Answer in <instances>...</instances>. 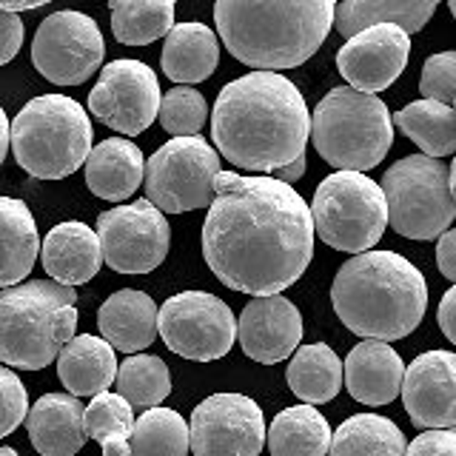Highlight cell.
<instances>
[{
    "instance_id": "1",
    "label": "cell",
    "mask_w": 456,
    "mask_h": 456,
    "mask_svg": "<svg viewBox=\"0 0 456 456\" xmlns=\"http://www.w3.org/2000/svg\"><path fill=\"white\" fill-rule=\"evenodd\" d=\"M203 256L228 289L274 297L305 274L314 256L311 208L289 183L220 171L203 223Z\"/></svg>"
},
{
    "instance_id": "2",
    "label": "cell",
    "mask_w": 456,
    "mask_h": 456,
    "mask_svg": "<svg viewBox=\"0 0 456 456\" xmlns=\"http://www.w3.org/2000/svg\"><path fill=\"white\" fill-rule=\"evenodd\" d=\"M211 137L225 160L254 175H274L305 157L311 114L297 86L277 71H251L220 92Z\"/></svg>"
},
{
    "instance_id": "3",
    "label": "cell",
    "mask_w": 456,
    "mask_h": 456,
    "mask_svg": "<svg viewBox=\"0 0 456 456\" xmlns=\"http://www.w3.org/2000/svg\"><path fill=\"white\" fill-rule=\"evenodd\" d=\"M331 303L342 325L362 339L408 337L425 317L428 285L419 268L394 251L356 254L337 271Z\"/></svg>"
},
{
    "instance_id": "4",
    "label": "cell",
    "mask_w": 456,
    "mask_h": 456,
    "mask_svg": "<svg viewBox=\"0 0 456 456\" xmlns=\"http://www.w3.org/2000/svg\"><path fill=\"white\" fill-rule=\"evenodd\" d=\"M217 32L240 63L274 71L294 69L322 46L334 26L331 0H220L214 4Z\"/></svg>"
},
{
    "instance_id": "5",
    "label": "cell",
    "mask_w": 456,
    "mask_h": 456,
    "mask_svg": "<svg viewBox=\"0 0 456 456\" xmlns=\"http://www.w3.org/2000/svg\"><path fill=\"white\" fill-rule=\"evenodd\" d=\"M77 328V294L54 280L0 291V362L40 370L61 356Z\"/></svg>"
},
{
    "instance_id": "6",
    "label": "cell",
    "mask_w": 456,
    "mask_h": 456,
    "mask_svg": "<svg viewBox=\"0 0 456 456\" xmlns=\"http://www.w3.org/2000/svg\"><path fill=\"white\" fill-rule=\"evenodd\" d=\"M92 120L77 100L43 94L28 100L9 128V146L23 171L37 180H63L92 154Z\"/></svg>"
},
{
    "instance_id": "7",
    "label": "cell",
    "mask_w": 456,
    "mask_h": 456,
    "mask_svg": "<svg viewBox=\"0 0 456 456\" xmlns=\"http://www.w3.org/2000/svg\"><path fill=\"white\" fill-rule=\"evenodd\" d=\"M311 140L325 163L362 175L385 160L394 142V120L377 94L339 86L314 109Z\"/></svg>"
},
{
    "instance_id": "8",
    "label": "cell",
    "mask_w": 456,
    "mask_h": 456,
    "mask_svg": "<svg viewBox=\"0 0 456 456\" xmlns=\"http://www.w3.org/2000/svg\"><path fill=\"white\" fill-rule=\"evenodd\" d=\"M314 234L337 251L365 254L374 248L388 225V206L379 183L360 171H337L314 191Z\"/></svg>"
},
{
    "instance_id": "9",
    "label": "cell",
    "mask_w": 456,
    "mask_h": 456,
    "mask_svg": "<svg viewBox=\"0 0 456 456\" xmlns=\"http://www.w3.org/2000/svg\"><path fill=\"white\" fill-rule=\"evenodd\" d=\"M388 223L408 240L442 237L456 220V200L451 194L448 166L425 154L396 160L382 177Z\"/></svg>"
},
{
    "instance_id": "10",
    "label": "cell",
    "mask_w": 456,
    "mask_h": 456,
    "mask_svg": "<svg viewBox=\"0 0 456 456\" xmlns=\"http://www.w3.org/2000/svg\"><path fill=\"white\" fill-rule=\"evenodd\" d=\"M220 154L203 137H175L146 160V197L157 211L183 214L214 203Z\"/></svg>"
},
{
    "instance_id": "11",
    "label": "cell",
    "mask_w": 456,
    "mask_h": 456,
    "mask_svg": "<svg viewBox=\"0 0 456 456\" xmlns=\"http://www.w3.org/2000/svg\"><path fill=\"white\" fill-rule=\"evenodd\" d=\"M157 334L177 356L194 362L220 360L234 346L237 322L220 297L206 291H183L157 311Z\"/></svg>"
},
{
    "instance_id": "12",
    "label": "cell",
    "mask_w": 456,
    "mask_h": 456,
    "mask_svg": "<svg viewBox=\"0 0 456 456\" xmlns=\"http://www.w3.org/2000/svg\"><path fill=\"white\" fill-rule=\"evenodd\" d=\"M106 43L97 23L83 12H54L37 26L32 63L54 86H80L103 63Z\"/></svg>"
},
{
    "instance_id": "13",
    "label": "cell",
    "mask_w": 456,
    "mask_h": 456,
    "mask_svg": "<svg viewBox=\"0 0 456 456\" xmlns=\"http://www.w3.org/2000/svg\"><path fill=\"white\" fill-rule=\"evenodd\" d=\"M97 240L106 265L118 274H149L166 260L171 232L163 211L137 200L100 214Z\"/></svg>"
},
{
    "instance_id": "14",
    "label": "cell",
    "mask_w": 456,
    "mask_h": 456,
    "mask_svg": "<svg viewBox=\"0 0 456 456\" xmlns=\"http://www.w3.org/2000/svg\"><path fill=\"white\" fill-rule=\"evenodd\" d=\"M194 456H260L265 419L260 405L242 394H214L203 399L189 425Z\"/></svg>"
},
{
    "instance_id": "15",
    "label": "cell",
    "mask_w": 456,
    "mask_h": 456,
    "mask_svg": "<svg viewBox=\"0 0 456 456\" xmlns=\"http://www.w3.org/2000/svg\"><path fill=\"white\" fill-rule=\"evenodd\" d=\"M160 100V83L146 63L114 61L89 92V111L114 132L134 137L157 120Z\"/></svg>"
},
{
    "instance_id": "16",
    "label": "cell",
    "mask_w": 456,
    "mask_h": 456,
    "mask_svg": "<svg viewBox=\"0 0 456 456\" xmlns=\"http://www.w3.org/2000/svg\"><path fill=\"white\" fill-rule=\"evenodd\" d=\"M411 54V37L396 26H370L365 32L348 37L337 54L339 75L351 89L374 94L403 75Z\"/></svg>"
},
{
    "instance_id": "17",
    "label": "cell",
    "mask_w": 456,
    "mask_h": 456,
    "mask_svg": "<svg viewBox=\"0 0 456 456\" xmlns=\"http://www.w3.org/2000/svg\"><path fill=\"white\" fill-rule=\"evenodd\" d=\"M405 411L413 425L428 431L456 428V354L425 351L405 368Z\"/></svg>"
},
{
    "instance_id": "18",
    "label": "cell",
    "mask_w": 456,
    "mask_h": 456,
    "mask_svg": "<svg viewBox=\"0 0 456 456\" xmlns=\"http://www.w3.org/2000/svg\"><path fill=\"white\" fill-rule=\"evenodd\" d=\"M240 346L254 362L274 365L289 360L303 339V317L285 297H256L237 320Z\"/></svg>"
},
{
    "instance_id": "19",
    "label": "cell",
    "mask_w": 456,
    "mask_h": 456,
    "mask_svg": "<svg viewBox=\"0 0 456 456\" xmlns=\"http://www.w3.org/2000/svg\"><path fill=\"white\" fill-rule=\"evenodd\" d=\"M348 394L362 405H388L403 391L405 362L388 342L365 339L342 365Z\"/></svg>"
},
{
    "instance_id": "20",
    "label": "cell",
    "mask_w": 456,
    "mask_h": 456,
    "mask_svg": "<svg viewBox=\"0 0 456 456\" xmlns=\"http://www.w3.org/2000/svg\"><path fill=\"white\" fill-rule=\"evenodd\" d=\"M86 408L71 394H46L28 408L26 431L40 456H75L86 445Z\"/></svg>"
},
{
    "instance_id": "21",
    "label": "cell",
    "mask_w": 456,
    "mask_h": 456,
    "mask_svg": "<svg viewBox=\"0 0 456 456\" xmlns=\"http://www.w3.org/2000/svg\"><path fill=\"white\" fill-rule=\"evenodd\" d=\"M40 256L46 274L54 282L69 285V289H75L80 282H89L100 271V265H103V251H100L97 232L77 220L54 225L46 234V240H43Z\"/></svg>"
},
{
    "instance_id": "22",
    "label": "cell",
    "mask_w": 456,
    "mask_h": 456,
    "mask_svg": "<svg viewBox=\"0 0 456 456\" xmlns=\"http://www.w3.org/2000/svg\"><path fill=\"white\" fill-rule=\"evenodd\" d=\"M157 308L146 291L123 289L111 294L97 311L100 334L111 348L123 354H137L149 348L157 337Z\"/></svg>"
},
{
    "instance_id": "23",
    "label": "cell",
    "mask_w": 456,
    "mask_h": 456,
    "mask_svg": "<svg viewBox=\"0 0 456 456\" xmlns=\"http://www.w3.org/2000/svg\"><path fill=\"white\" fill-rule=\"evenodd\" d=\"M142 175H146L142 151L126 137H109L97 142L86 160V185L92 194L109 200V203L132 197L140 189Z\"/></svg>"
},
{
    "instance_id": "24",
    "label": "cell",
    "mask_w": 456,
    "mask_h": 456,
    "mask_svg": "<svg viewBox=\"0 0 456 456\" xmlns=\"http://www.w3.org/2000/svg\"><path fill=\"white\" fill-rule=\"evenodd\" d=\"M57 377L71 396L106 394L109 385L118 379V356L103 337H71L57 356Z\"/></svg>"
},
{
    "instance_id": "25",
    "label": "cell",
    "mask_w": 456,
    "mask_h": 456,
    "mask_svg": "<svg viewBox=\"0 0 456 456\" xmlns=\"http://www.w3.org/2000/svg\"><path fill=\"white\" fill-rule=\"evenodd\" d=\"M40 251L37 225L23 200L0 194V289L20 285L32 274Z\"/></svg>"
},
{
    "instance_id": "26",
    "label": "cell",
    "mask_w": 456,
    "mask_h": 456,
    "mask_svg": "<svg viewBox=\"0 0 456 456\" xmlns=\"http://www.w3.org/2000/svg\"><path fill=\"white\" fill-rule=\"evenodd\" d=\"M220 61V43L217 35L206 23H177L166 35L160 63L166 77L175 83H200L214 75Z\"/></svg>"
},
{
    "instance_id": "27",
    "label": "cell",
    "mask_w": 456,
    "mask_h": 456,
    "mask_svg": "<svg viewBox=\"0 0 456 456\" xmlns=\"http://www.w3.org/2000/svg\"><path fill=\"white\" fill-rule=\"evenodd\" d=\"M431 0H348L334 6V26L339 35L354 37L370 26H396L411 37L434 18Z\"/></svg>"
},
{
    "instance_id": "28",
    "label": "cell",
    "mask_w": 456,
    "mask_h": 456,
    "mask_svg": "<svg viewBox=\"0 0 456 456\" xmlns=\"http://www.w3.org/2000/svg\"><path fill=\"white\" fill-rule=\"evenodd\" d=\"M271 456H325L331 448V428L314 405L280 411L265 431Z\"/></svg>"
},
{
    "instance_id": "29",
    "label": "cell",
    "mask_w": 456,
    "mask_h": 456,
    "mask_svg": "<svg viewBox=\"0 0 456 456\" xmlns=\"http://www.w3.org/2000/svg\"><path fill=\"white\" fill-rule=\"evenodd\" d=\"M289 388L305 405L331 403L342 388V362L325 342L297 348L289 362Z\"/></svg>"
},
{
    "instance_id": "30",
    "label": "cell",
    "mask_w": 456,
    "mask_h": 456,
    "mask_svg": "<svg viewBox=\"0 0 456 456\" xmlns=\"http://www.w3.org/2000/svg\"><path fill=\"white\" fill-rule=\"evenodd\" d=\"M405 436L388 417L356 413L331 434L328 456H405Z\"/></svg>"
},
{
    "instance_id": "31",
    "label": "cell",
    "mask_w": 456,
    "mask_h": 456,
    "mask_svg": "<svg viewBox=\"0 0 456 456\" xmlns=\"http://www.w3.org/2000/svg\"><path fill=\"white\" fill-rule=\"evenodd\" d=\"M394 123L417 142L425 157H439L456 151V114L453 106L434 103V100H417L394 114Z\"/></svg>"
},
{
    "instance_id": "32",
    "label": "cell",
    "mask_w": 456,
    "mask_h": 456,
    "mask_svg": "<svg viewBox=\"0 0 456 456\" xmlns=\"http://www.w3.org/2000/svg\"><path fill=\"white\" fill-rule=\"evenodd\" d=\"M111 32L126 46H149L175 28L171 0H114Z\"/></svg>"
},
{
    "instance_id": "33",
    "label": "cell",
    "mask_w": 456,
    "mask_h": 456,
    "mask_svg": "<svg viewBox=\"0 0 456 456\" xmlns=\"http://www.w3.org/2000/svg\"><path fill=\"white\" fill-rule=\"evenodd\" d=\"M86 436L94 439L103 456H132V439L134 431V411L120 394H97L92 396L86 408Z\"/></svg>"
},
{
    "instance_id": "34",
    "label": "cell",
    "mask_w": 456,
    "mask_h": 456,
    "mask_svg": "<svg viewBox=\"0 0 456 456\" xmlns=\"http://www.w3.org/2000/svg\"><path fill=\"white\" fill-rule=\"evenodd\" d=\"M132 456H185L189 453V425L171 408H149L134 419Z\"/></svg>"
},
{
    "instance_id": "35",
    "label": "cell",
    "mask_w": 456,
    "mask_h": 456,
    "mask_svg": "<svg viewBox=\"0 0 456 456\" xmlns=\"http://www.w3.org/2000/svg\"><path fill=\"white\" fill-rule=\"evenodd\" d=\"M118 394L132 408H157L171 394V374L154 354H132L118 368Z\"/></svg>"
},
{
    "instance_id": "36",
    "label": "cell",
    "mask_w": 456,
    "mask_h": 456,
    "mask_svg": "<svg viewBox=\"0 0 456 456\" xmlns=\"http://www.w3.org/2000/svg\"><path fill=\"white\" fill-rule=\"evenodd\" d=\"M208 103L191 86H175L168 89L166 97L160 100V123L168 134L175 137H194L200 128L206 126Z\"/></svg>"
},
{
    "instance_id": "37",
    "label": "cell",
    "mask_w": 456,
    "mask_h": 456,
    "mask_svg": "<svg viewBox=\"0 0 456 456\" xmlns=\"http://www.w3.org/2000/svg\"><path fill=\"white\" fill-rule=\"evenodd\" d=\"M419 92L425 94V100H434V103H445V106L453 103L456 100V52H439L428 57L422 66Z\"/></svg>"
},
{
    "instance_id": "38",
    "label": "cell",
    "mask_w": 456,
    "mask_h": 456,
    "mask_svg": "<svg viewBox=\"0 0 456 456\" xmlns=\"http://www.w3.org/2000/svg\"><path fill=\"white\" fill-rule=\"evenodd\" d=\"M28 413V396L20 377L12 368L0 365V439L9 436Z\"/></svg>"
},
{
    "instance_id": "39",
    "label": "cell",
    "mask_w": 456,
    "mask_h": 456,
    "mask_svg": "<svg viewBox=\"0 0 456 456\" xmlns=\"http://www.w3.org/2000/svg\"><path fill=\"white\" fill-rule=\"evenodd\" d=\"M405 456H456V431H428L405 448Z\"/></svg>"
},
{
    "instance_id": "40",
    "label": "cell",
    "mask_w": 456,
    "mask_h": 456,
    "mask_svg": "<svg viewBox=\"0 0 456 456\" xmlns=\"http://www.w3.org/2000/svg\"><path fill=\"white\" fill-rule=\"evenodd\" d=\"M23 46V20L0 9V66L14 61Z\"/></svg>"
},
{
    "instance_id": "41",
    "label": "cell",
    "mask_w": 456,
    "mask_h": 456,
    "mask_svg": "<svg viewBox=\"0 0 456 456\" xmlns=\"http://www.w3.org/2000/svg\"><path fill=\"white\" fill-rule=\"evenodd\" d=\"M436 265H439L442 274L456 282V228H448V232L439 237V246H436Z\"/></svg>"
},
{
    "instance_id": "42",
    "label": "cell",
    "mask_w": 456,
    "mask_h": 456,
    "mask_svg": "<svg viewBox=\"0 0 456 456\" xmlns=\"http://www.w3.org/2000/svg\"><path fill=\"white\" fill-rule=\"evenodd\" d=\"M436 320H439L442 334H445L453 342V346H456V285H453V289H448L445 297H442L439 311H436Z\"/></svg>"
},
{
    "instance_id": "43",
    "label": "cell",
    "mask_w": 456,
    "mask_h": 456,
    "mask_svg": "<svg viewBox=\"0 0 456 456\" xmlns=\"http://www.w3.org/2000/svg\"><path fill=\"white\" fill-rule=\"evenodd\" d=\"M305 175V157H299V160H294V163H289L285 168H280V171H274V180H280V183H294V180H299Z\"/></svg>"
},
{
    "instance_id": "44",
    "label": "cell",
    "mask_w": 456,
    "mask_h": 456,
    "mask_svg": "<svg viewBox=\"0 0 456 456\" xmlns=\"http://www.w3.org/2000/svg\"><path fill=\"white\" fill-rule=\"evenodd\" d=\"M43 0H23V4H14V0H0V9L9 12V14H18V12H32L40 9Z\"/></svg>"
},
{
    "instance_id": "45",
    "label": "cell",
    "mask_w": 456,
    "mask_h": 456,
    "mask_svg": "<svg viewBox=\"0 0 456 456\" xmlns=\"http://www.w3.org/2000/svg\"><path fill=\"white\" fill-rule=\"evenodd\" d=\"M9 120H6V111L0 109V163L6 160V149H9Z\"/></svg>"
},
{
    "instance_id": "46",
    "label": "cell",
    "mask_w": 456,
    "mask_h": 456,
    "mask_svg": "<svg viewBox=\"0 0 456 456\" xmlns=\"http://www.w3.org/2000/svg\"><path fill=\"white\" fill-rule=\"evenodd\" d=\"M448 183H451V194H453V200H456V160H453L451 168H448Z\"/></svg>"
},
{
    "instance_id": "47",
    "label": "cell",
    "mask_w": 456,
    "mask_h": 456,
    "mask_svg": "<svg viewBox=\"0 0 456 456\" xmlns=\"http://www.w3.org/2000/svg\"><path fill=\"white\" fill-rule=\"evenodd\" d=\"M0 456H18V451H14V448H0Z\"/></svg>"
},
{
    "instance_id": "48",
    "label": "cell",
    "mask_w": 456,
    "mask_h": 456,
    "mask_svg": "<svg viewBox=\"0 0 456 456\" xmlns=\"http://www.w3.org/2000/svg\"><path fill=\"white\" fill-rule=\"evenodd\" d=\"M448 9H451V14H453V18H456V0H451V4H448Z\"/></svg>"
},
{
    "instance_id": "49",
    "label": "cell",
    "mask_w": 456,
    "mask_h": 456,
    "mask_svg": "<svg viewBox=\"0 0 456 456\" xmlns=\"http://www.w3.org/2000/svg\"><path fill=\"white\" fill-rule=\"evenodd\" d=\"M453 114H456V100H453Z\"/></svg>"
}]
</instances>
